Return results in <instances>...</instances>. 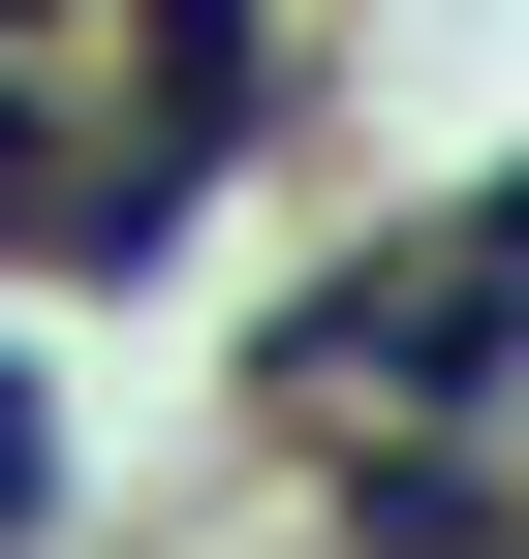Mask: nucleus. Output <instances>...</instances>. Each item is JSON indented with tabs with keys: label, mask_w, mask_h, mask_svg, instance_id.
Segmentation results:
<instances>
[{
	"label": "nucleus",
	"mask_w": 529,
	"mask_h": 559,
	"mask_svg": "<svg viewBox=\"0 0 529 559\" xmlns=\"http://www.w3.org/2000/svg\"><path fill=\"white\" fill-rule=\"evenodd\" d=\"M468 280H498V342H529V187H498V218H468Z\"/></svg>",
	"instance_id": "obj_2"
},
{
	"label": "nucleus",
	"mask_w": 529,
	"mask_h": 559,
	"mask_svg": "<svg viewBox=\"0 0 529 559\" xmlns=\"http://www.w3.org/2000/svg\"><path fill=\"white\" fill-rule=\"evenodd\" d=\"M32 498H62V436H32V373H0V528H32Z\"/></svg>",
	"instance_id": "obj_1"
}]
</instances>
